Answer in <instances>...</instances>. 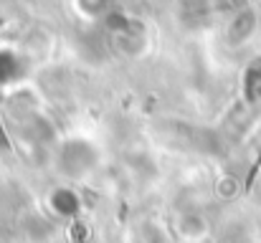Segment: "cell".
Masks as SVG:
<instances>
[{
    "label": "cell",
    "instance_id": "1",
    "mask_svg": "<svg viewBox=\"0 0 261 243\" xmlns=\"http://www.w3.org/2000/svg\"><path fill=\"white\" fill-rule=\"evenodd\" d=\"M0 147H8V140H5V132H3V127H0Z\"/></svg>",
    "mask_w": 261,
    "mask_h": 243
}]
</instances>
